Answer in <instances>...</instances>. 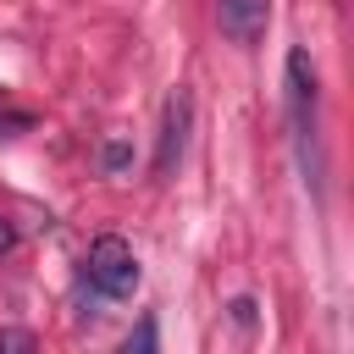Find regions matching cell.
<instances>
[{
  "label": "cell",
  "mask_w": 354,
  "mask_h": 354,
  "mask_svg": "<svg viewBox=\"0 0 354 354\" xmlns=\"http://www.w3.org/2000/svg\"><path fill=\"white\" fill-rule=\"evenodd\" d=\"M83 266H88V282H94L100 299H133V288H138V254H133L127 238H116V232L94 238Z\"/></svg>",
  "instance_id": "1"
},
{
  "label": "cell",
  "mask_w": 354,
  "mask_h": 354,
  "mask_svg": "<svg viewBox=\"0 0 354 354\" xmlns=\"http://www.w3.org/2000/svg\"><path fill=\"white\" fill-rule=\"evenodd\" d=\"M315 100H321L315 61H310V50H293L288 55V116H293V138L299 144H315Z\"/></svg>",
  "instance_id": "2"
},
{
  "label": "cell",
  "mask_w": 354,
  "mask_h": 354,
  "mask_svg": "<svg viewBox=\"0 0 354 354\" xmlns=\"http://www.w3.org/2000/svg\"><path fill=\"white\" fill-rule=\"evenodd\" d=\"M188 127H194V94L188 88H171L166 94V111H160V149H155V177H166L183 149H188Z\"/></svg>",
  "instance_id": "3"
},
{
  "label": "cell",
  "mask_w": 354,
  "mask_h": 354,
  "mask_svg": "<svg viewBox=\"0 0 354 354\" xmlns=\"http://www.w3.org/2000/svg\"><path fill=\"white\" fill-rule=\"evenodd\" d=\"M266 22H271V6L266 0H221L216 6V28L232 33L238 44H254L266 33Z\"/></svg>",
  "instance_id": "4"
},
{
  "label": "cell",
  "mask_w": 354,
  "mask_h": 354,
  "mask_svg": "<svg viewBox=\"0 0 354 354\" xmlns=\"http://www.w3.org/2000/svg\"><path fill=\"white\" fill-rule=\"evenodd\" d=\"M122 354H155V315H144V321L133 326V337L122 343Z\"/></svg>",
  "instance_id": "5"
},
{
  "label": "cell",
  "mask_w": 354,
  "mask_h": 354,
  "mask_svg": "<svg viewBox=\"0 0 354 354\" xmlns=\"http://www.w3.org/2000/svg\"><path fill=\"white\" fill-rule=\"evenodd\" d=\"M0 354H33V332H17V326H0Z\"/></svg>",
  "instance_id": "6"
},
{
  "label": "cell",
  "mask_w": 354,
  "mask_h": 354,
  "mask_svg": "<svg viewBox=\"0 0 354 354\" xmlns=\"http://www.w3.org/2000/svg\"><path fill=\"white\" fill-rule=\"evenodd\" d=\"M127 166V144H105V171H122Z\"/></svg>",
  "instance_id": "7"
},
{
  "label": "cell",
  "mask_w": 354,
  "mask_h": 354,
  "mask_svg": "<svg viewBox=\"0 0 354 354\" xmlns=\"http://www.w3.org/2000/svg\"><path fill=\"white\" fill-rule=\"evenodd\" d=\"M11 243H17V232H11V221H0V254H11Z\"/></svg>",
  "instance_id": "8"
}]
</instances>
